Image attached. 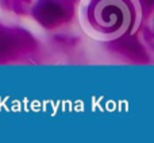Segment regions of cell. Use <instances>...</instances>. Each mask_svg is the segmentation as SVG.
I'll list each match as a JSON object with an SVG mask.
<instances>
[{
	"label": "cell",
	"instance_id": "obj_1",
	"mask_svg": "<svg viewBox=\"0 0 154 143\" xmlns=\"http://www.w3.org/2000/svg\"><path fill=\"white\" fill-rule=\"evenodd\" d=\"M139 0H81L79 23L89 38L109 42L134 32L139 26Z\"/></svg>",
	"mask_w": 154,
	"mask_h": 143
}]
</instances>
